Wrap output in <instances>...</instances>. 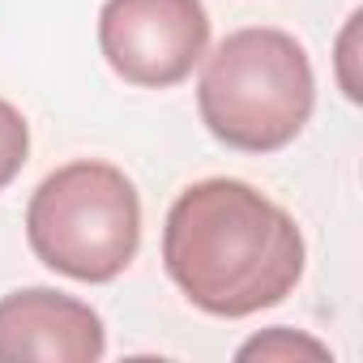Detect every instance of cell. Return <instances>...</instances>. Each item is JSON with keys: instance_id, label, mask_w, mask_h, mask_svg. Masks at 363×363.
I'll return each mask as SVG.
<instances>
[{"instance_id": "1", "label": "cell", "mask_w": 363, "mask_h": 363, "mask_svg": "<svg viewBox=\"0 0 363 363\" xmlns=\"http://www.w3.org/2000/svg\"><path fill=\"white\" fill-rule=\"evenodd\" d=\"M162 265L193 308L240 320L295 291L303 235L282 206L244 179H201L167 210Z\"/></svg>"}, {"instance_id": "2", "label": "cell", "mask_w": 363, "mask_h": 363, "mask_svg": "<svg viewBox=\"0 0 363 363\" xmlns=\"http://www.w3.org/2000/svg\"><path fill=\"white\" fill-rule=\"evenodd\" d=\"M197 107L206 128L244 154L291 145L316 107V77L303 43L274 26L227 35L201 69Z\"/></svg>"}, {"instance_id": "3", "label": "cell", "mask_w": 363, "mask_h": 363, "mask_svg": "<svg viewBox=\"0 0 363 363\" xmlns=\"http://www.w3.org/2000/svg\"><path fill=\"white\" fill-rule=\"evenodd\" d=\"M30 252L73 282H116L141 248V201L111 162H69L52 171L26 210Z\"/></svg>"}, {"instance_id": "4", "label": "cell", "mask_w": 363, "mask_h": 363, "mask_svg": "<svg viewBox=\"0 0 363 363\" xmlns=\"http://www.w3.org/2000/svg\"><path fill=\"white\" fill-rule=\"evenodd\" d=\"M99 48L116 77L145 90L179 86L210 52V13L201 0H107Z\"/></svg>"}, {"instance_id": "5", "label": "cell", "mask_w": 363, "mask_h": 363, "mask_svg": "<svg viewBox=\"0 0 363 363\" xmlns=\"http://www.w3.org/2000/svg\"><path fill=\"white\" fill-rule=\"evenodd\" d=\"M107 354L103 316L52 286H26L0 299V363H94Z\"/></svg>"}, {"instance_id": "6", "label": "cell", "mask_w": 363, "mask_h": 363, "mask_svg": "<svg viewBox=\"0 0 363 363\" xmlns=\"http://www.w3.org/2000/svg\"><path fill=\"white\" fill-rule=\"evenodd\" d=\"M26 154H30V128L13 103L0 99V193L22 175Z\"/></svg>"}, {"instance_id": "7", "label": "cell", "mask_w": 363, "mask_h": 363, "mask_svg": "<svg viewBox=\"0 0 363 363\" xmlns=\"http://www.w3.org/2000/svg\"><path fill=\"white\" fill-rule=\"evenodd\" d=\"M274 350H278V354H291V350L299 354V350H303V354H316V359H325V354H329L320 342H308V337H295V342H291V333H286V329H274L269 337H257V342H248L240 354H274Z\"/></svg>"}]
</instances>
